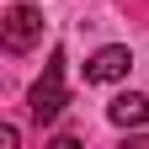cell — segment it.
Segmentation results:
<instances>
[{
	"mask_svg": "<svg viewBox=\"0 0 149 149\" xmlns=\"http://www.w3.org/2000/svg\"><path fill=\"white\" fill-rule=\"evenodd\" d=\"M69 107V91H64V53L53 48V59L43 64V74H37V85H32V123H53L59 112Z\"/></svg>",
	"mask_w": 149,
	"mask_h": 149,
	"instance_id": "obj_1",
	"label": "cell"
},
{
	"mask_svg": "<svg viewBox=\"0 0 149 149\" xmlns=\"http://www.w3.org/2000/svg\"><path fill=\"white\" fill-rule=\"evenodd\" d=\"M0 37H6L11 53H32L37 43H43V11L16 0V6L6 11V22H0Z\"/></svg>",
	"mask_w": 149,
	"mask_h": 149,
	"instance_id": "obj_2",
	"label": "cell"
},
{
	"mask_svg": "<svg viewBox=\"0 0 149 149\" xmlns=\"http://www.w3.org/2000/svg\"><path fill=\"white\" fill-rule=\"evenodd\" d=\"M128 69H133V53L112 43V48H101V53H91L85 80H91V85H112V80H128Z\"/></svg>",
	"mask_w": 149,
	"mask_h": 149,
	"instance_id": "obj_3",
	"label": "cell"
},
{
	"mask_svg": "<svg viewBox=\"0 0 149 149\" xmlns=\"http://www.w3.org/2000/svg\"><path fill=\"white\" fill-rule=\"evenodd\" d=\"M107 117L117 128H128V133H133V128H149V96H133V91H128V96H117L107 107Z\"/></svg>",
	"mask_w": 149,
	"mask_h": 149,
	"instance_id": "obj_4",
	"label": "cell"
}]
</instances>
